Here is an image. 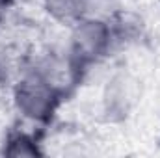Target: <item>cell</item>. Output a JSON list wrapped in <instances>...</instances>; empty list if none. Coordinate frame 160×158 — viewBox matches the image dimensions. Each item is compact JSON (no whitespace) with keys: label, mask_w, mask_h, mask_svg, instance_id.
Returning <instances> with one entry per match:
<instances>
[{"label":"cell","mask_w":160,"mask_h":158,"mask_svg":"<svg viewBox=\"0 0 160 158\" xmlns=\"http://www.w3.org/2000/svg\"><path fill=\"white\" fill-rule=\"evenodd\" d=\"M2 153L6 156H43L45 155L36 134L22 128H15L6 136Z\"/></svg>","instance_id":"277c9868"},{"label":"cell","mask_w":160,"mask_h":158,"mask_svg":"<svg viewBox=\"0 0 160 158\" xmlns=\"http://www.w3.org/2000/svg\"><path fill=\"white\" fill-rule=\"evenodd\" d=\"M47 15L63 26H73L86 15V0H43Z\"/></svg>","instance_id":"5b68a950"},{"label":"cell","mask_w":160,"mask_h":158,"mask_svg":"<svg viewBox=\"0 0 160 158\" xmlns=\"http://www.w3.org/2000/svg\"><path fill=\"white\" fill-rule=\"evenodd\" d=\"M116 47L112 24L102 19L82 17L69 28L67 52L77 62L82 73L89 67L104 60L112 48Z\"/></svg>","instance_id":"7a4b0ae2"},{"label":"cell","mask_w":160,"mask_h":158,"mask_svg":"<svg viewBox=\"0 0 160 158\" xmlns=\"http://www.w3.org/2000/svg\"><path fill=\"white\" fill-rule=\"evenodd\" d=\"M9 6H11V0H0V24H2L4 19H6V13H8Z\"/></svg>","instance_id":"8992f818"},{"label":"cell","mask_w":160,"mask_h":158,"mask_svg":"<svg viewBox=\"0 0 160 158\" xmlns=\"http://www.w3.org/2000/svg\"><path fill=\"white\" fill-rule=\"evenodd\" d=\"M62 99L63 95L56 87H52L45 78L30 69L21 73L11 89V102L15 112L24 121L34 125L50 123L62 104Z\"/></svg>","instance_id":"6da1fadb"},{"label":"cell","mask_w":160,"mask_h":158,"mask_svg":"<svg viewBox=\"0 0 160 158\" xmlns=\"http://www.w3.org/2000/svg\"><path fill=\"white\" fill-rule=\"evenodd\" d=\"M142 97L140 80L128 71L114 73L102 91V112L112 121L127 119L138 106Z\"/></svg>","instance_id":"3957f363"}]
</instances>
